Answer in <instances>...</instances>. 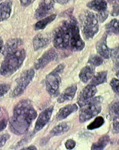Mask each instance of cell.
I'll use <instances>...</instances> for the list:
<instances>
[{
  "instance_id": "obj_42",
  "label": "cell",
  "mask_w": 119,
  "mask_h": 150,
  "mask_svg": "<svg viewBox=\"0 0 119 150\" xmlns=\"http://www.w3.org/2000/svg\"><path fill=\"white\" fill-rule=\"evenodd\" d=\"M3 1V0H0V2H1V1Z\"/></svg>"
},
{
  "instance_id": "obj_32",
  "label": "cell",
  "mask_w": 119,
  "mask_h": 150,
  "mask_svg": "<svg viewBox=\"0 0 119 150\" xmlns=\"http://www.w3.org/2000/svg\"><path fill=\"white\" fill-rule=\"evenodd\" d=\"M9 138H10V135L8 134L0 135V147L3 146Z\"/></svg>"
},
{
  "instance_id": "obj_4",
  "label": "cell",
  "mask_w": 119,
  "mask_h": 150,
  "mask_svg": "<svg viewBox=\"0 0 119 150\" xmlns=\"http://www.w3.org/2000/svg\"><path fill=\"white\" fill-rule=\"evenodd\" d=\"M70 21L65 20L55 30L52 35V41L57 49L70 48Z\"/></svg>"
},
{
  "instance_id": "obj_43",
  "label": "cell",
  "mask_w": 119,
  "mask_h": 150,
  "mask_svg": "<svg viewBox=\"0 0 119 150\" xmlns=\"http://www.w3.org/2000/svg\"><path fill=\"white\" fill-rule=\"evenodd\" d=\"M118 141H119V139H118Z\"/></svg>"
},
{
  "instance_id": "obj_29",
  "label": "cell",
  "mask_w": 119,
  "mask_h": 150,
  "mask_svg": "<svg viewBox=\"0 0 119 150\" xmlns=\"http://www.w3.org/2000/svg\"><path fill=\"white\" fill-rule=\"evenodd\" d=\"M112 90L115 93L119 94V80L117 79H112L111 82L110 83Z\"/></svg>"
},
{
  "instance_id": "obj_39",
  "label": "cell",
  "mask_w": 119,
  "mask_h": 150,
  "mask_svg": "<svg viewBox=\"0 0 119 150\" xmlns=\"http://www.w3.org/2000/svg\"><path fill=\"white\" fill-rule=\"evenodd\" d=\"M37 148L35 147V146H29V147H26V148H24L23 149H33V150H34V149H37Z\"/></svg>"
},
{
  "instance_id": "obj_2",
  "label": "cell",
  "mask_w": 119,
  "mask_h": 150,
  "mask_svg": "<svg viewBox=\"0 0 119 150\" xmlns=\"http://www.w3.org/2000/svg\"><path fill=\"white\" fill-rule=\"evenodd\" d=\"M26 57L24 49H18L5 56L0 67V74L4 77H10L19 70Z\"/></svg>"
},
{
  "instance_id": "obj_18",
  "label": "cell",
  "mask_w": 119,
  "mask_h": 150,
  "mask_svg": "<svg viewBox=\"0 0 119 150\" xmlns=\"http://www.w3.org/2000/svg\"><path fill=\"white\" fill-rule=\"evenodd\" d=\"M78 109L76 104H69L61 108L56 115V120L57 121L63 120L68 117L71 114L76 112Z\"/></svg>"
},
{
  "instance_id": "obj_33",
  "label": "cell",
  "mask_w": 119,
  "mask_h": 150,
  "mask_svg": "<svg viewBox=\"0 0 119 150\" xmlns=\"http://www.w3.org/2000/svg\"><path fill=\"white\" fill-rule=\"evenodd\" d=\"M65 146L68 149H72L75 146H76V143L73 139H68L65 143Z\"/></svg>"
},
{
  "instance_id": "obj_41",
  "label": "cell",
  "mask_w": 119,
  "mask_h": 150,
  "mask_svg": "<svg viewBox=\"0 0 119 150\" xmlns=\"http://www.w3.org/2000/svg\"><path fill=\"white\" fill-rule=\"evenodd\" d=\"M1 108H0V115H1Z\"/></svg>"
},
{
  "instance_id": "obj_7",
  "label": "cell",
  "mask_w": 119,
  "mask_h": 150,
  "mask_svg": "<svg viewBox=\"0 0 119 150\" xmlns=\"http://www.w3.org/2000/svg\"><path fill=\"white\" fill-rule=\"evenodd\" d=\"M70 48L73 51H81L85 47V43L79 34L78 22L74 17L70 18Z\"/></svg>"
},
{
  "instance_id": "obj_31",
  "label": "cell",
  "mask_w": 119,
  "mask_h": 150,
  "mask_svg": "<svg viewBox=\"0 0 119 150\" xmlns=\"http://www.w3.org/2000/svg\"><path fill=\"white\" fill-rule=\"evenodd\" d=\"M112 132L113 134L119 133V117H113Z\"/></svg>"
},
{
  "instance_id": "obj_30",
  "label": "cell",
  "mask_w": 119,
  "mask_h": 150,
  "mask_svg": "<svg viewBox=\"0 0 119 150\" xmlns=\"http://www.w3.org/2000/svg\"><path fill=\"white\" fill-rule=\"evenodd\" d=\"M10 89V85L7 84V83H1L0 84V98L6 94Z\"/></svg>"
},
{
  "instance_id": "obj_9",
  "label": "cell",
  "mask_w": 119,
  "mask_h": 150,
  "mask_svg": "<svg viewBox=\"0 0 119 150\" xmlns=\"http://www.w3.org/2000/svg\"><path fill=\"white\" fill-rule=\"evenodd\" d=\"M87 6L91 10L98 13V20L101 23H103L107 18L108 13L107 3L105 0H92L87 4Z\"/></svg>"
},
{
  "instance_id": "obj_11",
  "label": "cell",
  "mask_w": 119,
  "mask_h": 150,
  "mask_svg": "<svg viewBox=\"0 0 119 150\" xmlns=\"http://www.w3.org/2000/svg\"><path fill=\"white\" fill-rule=\"evenodd\" d=\"M57 57V53L54 48H51V49L46 51L42 55L41 57L36 61L35 64V68L37 70H39L45 67L52 61L55 60Z\"/></svg>"
},
{
  "instance_id": "obj_13",
  "label": "cell",
  "mask_w": 119,
  "mask_h": 150,
  "mask_svg": "<svg viewBox=\"0 0 119 150\" xmlns=\"http://www.w3.org/2000/svg\"><path fill=\"white\" fill-rule=\"evenodd\" d=\"M97 89L95 86L90 84L86 86L79 94L78 102L80 106H83L87 100L93 98V96L96 94Z\"/></svg>"
},
{
  "instance_id": "obj_15",
  "label": "cell",
  "mask_w": 119,
  "mask_h": 150,
  "mask_svg": "<svg viewBox=\"0 0 119 150\" xmlns=\"http://www.w3.org/2000/svg\"><path fill=\"white\" fill-rule=\"evenodd\" d=\"M107 33L105 34L103 37L96 43V48L98 54L100 57L108 59L112 55V50L110 49L107 43Z\"/></svg>"
},
{
  "instance_id": "obj_16",
  "label": "cell",
  "mask_w": 119,
  "mask_h": 150,
  "mask_svg": "<svg viewBox=\"0 0 119 150\" xmlns=\"http://www.w3.org/2000/svg\"><path fill=\"white\" fill-rule=\"evenodd\" d=\"M22 44H23V42L20 38H13L9 40L3 47V55L5 57L6 55L15 52L18 49H19V48Z\"/></svg>"
},
{
  "instance_id": "obj_37",
  "label": "cell",
  "mask_w": 119,
  "mask_h": 150,
  "mask_svg": "<svg viewBox=\"0 0 119 150\" xmlns=\"http://www.w3.org/2000/svg\"><path fill=\"white\" fill-rule=\"evenodd\" d=\"M57 3H59L61 4H65L68 3L70 0H54Z\"/></svg>"
},
{
  "instance_id": "obj_22",
  "label": "cell",
  "mask_w": 119,
  "mask_h": 150,
  "mask_svg": "<svg viewBox=\"0 0 119 150\" xmlns=\"http://www.w3.org/2000/svg\"><path fill=\"white\" fill-rule=\"evenodd\" d=\"M107 72L103 71L100 72L95 74L93 76L91 82V84L95 86H98L101 83H103L107 82Z\"/></svg>"
},
{
  "instance_id": "obj_6",
  "label": "cell",
  "mask_w": 119,
  "mask_h": 150,
  "mask_svg": "<svg viewBox=\"0 0 119 150\" xmlns=\"http://www.w3.org/2000/svg\"><path fill=\"white\" fill-rule=\"evenodd\" d=\"M64 66L63 64L57 67L48 74L46 79V87L47 92L52 96H56L59 94L61 84V74L63 72Z\"/></svg>"
},
{
  "instance_id": "obj_34",
  "label": "cell",
  "mask_w": 119,
  "mask_h": 150,
  "mask_svg": "<svg viewBox=\"0 0 119 150\" xmlns=\"http://www.w3.org/2000/svg\"><path fill=\"white\" fill-rule=\"evenodd\" d=\"M111 15L113 16H117L119 15V4H115V5H113Z\"/></svg>"
},
{
  "instance_id": "obj_3",
  "label": "cell",
  "mask_w": 119,
  "mask_h": 150,
  "mask_svg": "<svg viewBox=\"0 0 119 150\" xmlns=\"http://www.w3.org/2000/svg\"><path fill=\"white\" fill-rule=\"evenodd\" d=\"M81 26L85 38H93L99 29L98 15L90 11L84 12L81 15Z\"/></svg>"
},
{
  "instance_id": "obj_5",
  "label": "cell",
  "mask_w": 119,
  "mask_h": 150,
  "mask_svg": "<svg viewBox=\"0 0 119 150\" xmlns=\"http://www.w3.org/2000/svg\"><path fill=\"white\" fill-rule=\"evenodd\" d=\"M103 98L98 96L87 100L83 106L79 113V122H85L89 121L101 111V103Z\"/></svg>"
},
{
  "instance_id": "obj_21",
  "label": "cell",
  "mask_w": 119,
  "mask_h": 150,
  "mask_svg": "<svg viewBox=\"0 0 119 150\" xmlns=\"http://www.w3.org/2000/svg\"><path fill=\"white\" fill-rule=\"evenodd\" d=\"M69 129L70 125L69 123L67 122H63L55 126L54 128L51 130V134L52 136H60L67 133L69 130Z\"/></svg>"
},
{
  "instance_id": "obj_36",
  "label": "cell",
  "mask_w": 119,
  "mask_h": 150,
  "mask_svg": "<svg viewBox=\"0 0 119 150\" xmlns=\"http://www.w3.org/2000/svg\"><path fill=\"white\" fill-rule=\"evenodd\" d=\"M35 0H20V4L23 6H29L31 4H32Z\"/></svg>"
},
{
  "instance_id": "obj_12",
  "label": "cell",
  "mask_w": 119,
  "mask_h": 150,
  "mask_svg": "<svg viewBox=\"0 0 119 150\" xmlns=\"http://www.w3.org/2000/svg\"><path fill=\"white\" fill-rule=\"evenodd\" d=\"M53 110H54V107L51 106L46 109L45 110H43L40 114L36 123H35L34 127V133H37V132L41 131L47 124L51 119Z\"/></svg>"
},
{
  "instance_id": "obj_28",
  "label": "cell",
  "mask_w": 119,
  "mask_h": 150,
  "mask_svg": "<svg viewBox=\"0 0 119 150\" xmlns=\"http://www.w3.org/2000/svg\"><path fill=\"white\" fill-rule=\"evenodd\" d=\"M88 62L92 66L98 67V66H100L103 64V59L101 58V57L99 55H92L90 57Z\"/></svg>"
},
{
  "instance_id": "obj_27",
  "label": "cell",
  "mask_w": 119,
  "mask_h": 150,
  "mask_svg": "<svg viewBox=\"0 0 119 150\" xmlns=\"http://www.w3.org/2000/svg\"><path fill=\"white\" fill-rule=\"evenodd\" d=\"M109 111L112 117H119V100L114 101L110 104Z\"/></svg>"
},
{
  "instance_id": "obj_19",
  "label": "cell",
  "mask_w": 119,
  "mask_h": 150,
  "mask_svg": "<svg viewBox=\"0 0 119 150\" xmlns=\"http://www.w3.org/2000/svg\"><path fill=\"white\" fill-rule=\"evenodd\" d=\"M12 8V2L6 1L0 3V21L7 20L10 16Z\"/></svg>"
},
{
  "instance_id": "obj_40",
  "label": "cell",
  "mask_w": 119,
  "mask_h": 150,
  "mask_svg": "<svg viewBox=\"0 0 119 150\" xmlns=\"http://www.w3.org/2000/svg\"><path fill=\"white\" fill-rule=\"evenodd\" d=\"M117 72H116V75H117V77L118 78H119V67L117 69Z\"/></svg>"
},
{
  "instance_id": "obj_25",
  "label": "cell",
  "mask_w": 119,
  "mask_h": 150,
  "mask_svg": "<svg viewBox=\"0 0 119 150\" xmlns=\"http://www.w3.org/2000/svg\"><path fill=\"white\" fill-rule=\"evenodd\" d=\"M110 142V137L108 135H104L92 145L91 149H103L107 146Z\"/></svg>"
},
{
  "instance_id": "obj_20",
  "label": "cell",
  "mask_w": 119,
  "mask_h": 150,
  "mask_svg": "<svg viewBox=\"0 0 119 150\" xmlns=\"http://www.w3.org/2000/svg\"><path fill=\"white\" fill-rule=\"evenodd\" d=\"M95 74V68L92 65H88L83 67L79 73V79L83 82H87Z\"/></svg>"
},
{
  "instance_id": "obj_8",
  "label": "cell",
  "mask_w": 119,
  "mask_h": 150,
  "mask_svg": "<svg viewBox=\"0 0 119 150\" xmlns=\"http://www.w3.org/2000/svg\"><path fill=\"white\" fill-rule=\"evenodd\" d=\"M35 76V71L33 69L26 70L22 73L16 79V85L11 92V96L13 98L19 96L24 93L26 88L32 81Z\"/></svg>"
},
{
  "instance_id": "obj_38",
  "label": "cell",
  "mask_w": 119,
  "mask_h": 150,
  "mask_svg": "<svg viewBox=\"0 0 119 150\" xmlns=\"http://www.w3.org/2000/svg\"><path fill=\"white\" fill-rule=\"evenodd\" d=\"M3 41L2 38L0 37V53L1 52V51L3 50Z\"/></svg>"
},
{
  "instance_id": "obj_35",
  "label": "cell",
  "mask_w": 119,
  "mask_h": 150,
  "mask_svg": "<svg viewBox=\"0 0 119 150\" xmlns=\"http://www.w3.org/2000/svg\"><path fill=\"white\" fill-rule=\"evenodd\" d=\"M8 124V120L6 118L3 119L2 120L0 121V131H3L6 128Z\"/></svg>"
},
{
  "instance_id": "obj_14",
  "label": "cell",
  "mask_w": 119,
  "mask_h": 150,
  "mask_svg": "<svg viewBox=\"0 0 119 150\" xmlns=\"http://www.w3.org/2000/svg\"><path fill=\"white\" fill-rule=\"evenodd\" d=\"M51 40V35L48 33H41L33 38V45L35 51L46 47L50 43Z\"/></svg>"
},
{
  "instance_id": "obj_10",
  "label": "cell",
  "mask_w": 119,
  "mask_h": 150,
  "mask_svg": "<svg viewBox=\"0 0 119 150\" xmlns=\"http://www.w3.org/2000/svg\"><path fill=\"white\" fill-rule=\"evenodd\" d=\"M54 0H42L35 13L36 19H41L50 14L54 6Z\"/></svg>"
},
{
  "instance_id": "obj_1",
  "label": "cell",
  "mask_w": 119,
  "mask_h": 150,
  "mask_svg": "<svg viewBox=\"0 0 119 150\" xmlns=\"http://www.w3.org/2000/svg\"><path fill=\"white\" fill-rule=\"evenodd\" d=\"M37 116L30 100H21L14 108L13 116L10 121L11 132L17 135L25 134Z\"/></svg>"
},
{
  "instance_id": "obj_17",
  "label": "cell",
  "mask_w": 119,
  "mask_h": 150,
  "mask_svg": "<svg viewBox=\"0 0 119 150\" xmlns=\"http://www.w3.org/2000/svg\"><path fill=\"white\" fill-rule=\"evenodd\" d=\"M77 91V86L76 84H73L68 87L64 91V92L57 98V102L59 103H63L66 101L71 100L76 94Z\"/></svg>"
},
{
  "instance_id": "obj_26",
  "label": "cell",
  "mask_w": 119,
  "mask_h": 150,
  "mask_svg": "<svg viewBox=\"0 0 119 150\" xmlns=\"http://www.w3.org/2000/svg\"><path fill=\"white\" fill-rule=\"evenodd\" d=\"M104 122L105 120L103 117L101 116H98L96 117L95 120L87 126V129L89 130H93L99 128L104 124Z\"/></svg>"
},
{
  "instance_id": "obj_23",
  "label": "cell",
  "mask_w": 119,
  "mask_h": 150,
  "mask_svg": "<svg viewBox=\"0 0 119 150\" xmlns=\"http://www.w3.org/2000/svg\"><path fill=\"white\" fill-rule=\"evenodd\" d=\"M107 33L114 34L119 36V20L113 19L105 26Z\"/></svg>"
},
{
  "instance_id": "obj_24",
  "label": "cell",
  "mask_w": 119,
  "mask_h": 150,
  "mask_svg": "<svg viewBox=\"0 0 119 150\" xmlns=\"http://www.w3.org/2000/svg\"><path fill=\"white\" fill-rule=\"evenodd\" d=\"M56 15H51L38 21L35 25V29L36 30H43L47 26V25L51 23L52 21H54L56 19Z\"/></svg>"
}]
</instances>
